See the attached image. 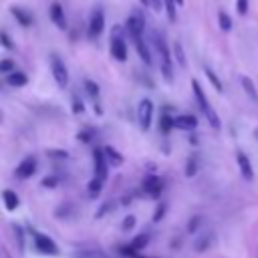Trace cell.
Wrapping results in <instances>:
<instances>
[{
    "instance_id": "cell-1",
    "label": "cell",
    "mask_w": 258,
    "mask_h": 258,
    "mask_svg": "<svg viewBox=\"0 0 258 258\" xmlns=\"http://www.w3.org/2000/svg\"><path fill=\"white\" fill-rule=\"evenodd\" d=\"M191 89H194V97H196V101H198V107H200L202 115L206 117V121H208V123H210L214 129H220V127H222V123H220V117H218L216 109L212 107V103L208 101V97H206V93H204L202 85H200L196 79L191 81Z\"/></svg>"
},
{
    "instance_id": "cell-2",
    "label": "cell",
    "mask_w": 258,
    "mask_h": 258,
    "mask_svg": "<svg viewBox=\"0 0 258 258\" xmlns=\"http://www.w3.org/2000/svg\"><path fill=\"white\" fill-rule=\"evenodd\" d=\"M151 38H153V44H155L157 54H159V58H161V73H163V79H165L167 83H171V81H173V69H171V54H169L167 42L163 40V36H161L159 32H153Z\"/></svg>"
},
{
    "instance_id": "cell-3",
    "label": "cell",
    "mask_w": 258,
    "mask_h": 258,
    "mask_svg": "<svg viewBox=\"0 0 258 258\" xmlns=\"http://www.w3.org/2000/svg\"><path fill=\"white\" fill-rule=\"evenodd\" d=\"M50 71H52V77H54L56 85L60 89H64L69 85V71H67L64 62L58 58V54H50Z\"/></svg>"
},
{
    "instance_id": "cell-4",
    "label": "cell",
    "mask_w": 258,
    "mask_h": 258,
    "mask_svg": "<svg viewBox=\"0 0 258 258\" xmlns=\"http://www.w3.org/2000/svg\"><path fill=\"white\" fill-rule=\"evenodd\" d=\"M137 121H139V127L143 131H147L151 127V121H153V103L149 99H141L139 105H137Z\"/></svg>"
},
{
    "instance_id": "cell-5",
    "label": "cell",
    "mask_w": 258,
    "mask_h": 258,
    "mask_svg": "<svg viewBox=\"0 0 258 258\" xmlns=\"http://www.w3.org/2000/svg\"><path fill=\"white\" fill-rule=\"evenodd\" d=\"M103 28H105V14H103L101 8H97V10H93V14H91V18H89L87 36H89L91 40H95V38L103 32Z\"/></svg>"
},
{
    "instance_id": "cell-6",
    "label": "cell",
    "mask_w": 258,
    "mask_h": 258,
    "mask_svg": "<svg viewBox=\"0 0 258 258\" xmlns=\"http://www.w3.org/2000/svg\"><path fill=\"white\" fill-rule=\"evenodd\" d=\"M125 28H127V32L131 34L133 40H135V38H141V36H143V30H145V20H143V16H141L139 12H133V14L125 20Z\"/></svg>"
},
{
    "instance_id": "cell-7",
    "label": "cell",
    "mask_w": 258,
    "mask_h": 258,
    "mask_svg": "<svg viewBox=\"0 0 258 258\" xmlns=\"http://www.w3.org/2000/svg\"><path fill=\"white\" fill-rule=\"evenodd\" d=\"M34 171H36V159H34L32 155H28V157H24V159L16 165L14 175H16L18 179H28V177L34 175Z\"/></svg>"
},
{
    "instance_id": "cell-8",
    "label": "cell",
    "mask_w": 258,
    "mask_h": 258,
    "mask_svg": "<svg viewBox=\"0 0 258 258\" xmlns=\"http://www.w3.org/2000/svg\"><path fill=\"white\" fill-rule=\"evenodd\" d=\"M34 246H36V250L42 252V254H50V256H56V254H58V246H56L48 236H44V234H40V232L34 234Z\"/></svg>"
},
{
    "instance_id": "cell-9",
    "label": "cell",
    "mask_w": 258,
    "mask_h": 258,
    "mask_svg": "<svg viewBox=\"0 0 258 258\" xmlns=\"http://www.w3.org/2000/svg\"><path fill=\"white\" fill-rule=\"evenodd\" d=\"M147 242H149V234H139V236H135L127 246H123V248H121V252L133 258V256H137V252H139V250H143V248L147 246Z\"/></svg>"
},
{
    "instance_id": "cell-10",
    "label": "cell",
    "mask_w": 258,
    "mask_h": 258,
    "mask_svg": "<svg viewBox=\"0 0 258 258\" xmlns=\"http://www.w3.org/2000/svg\"><path fill=\"white\" fill-rule=\"evenodd\" d=\"M93 163H95V177L103 179L107 177V157H105V151L103 149H95L93 151Z\"/></svg>"
},
{
    "instance_id": "cell-11",
    "label": "cell",
    "mask_w": 258,
    "mask_h": 258,
    "mask_svg": "<svg viewBox=\"0 0 258 258\" xmlns=\"http://www.w3.org/2000/svg\"><path fill=\"white\" fill-rule=\"evenodd\" d=\"M111 56L119 62L127 60V44L121 36H111Z\"/></svg>"
},
{
    "instance_id": "cell-12",
    "label": "cell",
    "mask_w": 258,
    "mask_h": 258,
    "mask_svg": "<svg viewBox=\"0 0 258 258\" xmlns=\"http://www.w3.org/2000/svg\"><path fill=\"white\" fill-rule=\"evenodd\" d=\"M143 189H145V194H149L151 198H159V194H161V189H163L161 177H157V175H147V177L143 179Z\"/></svg>"
},
{
    "instance_id": "cell-13",
    "label": "cell",
    "mask_w": 258,
    "mask_h": 258,
    "mask_svg": "<svg viewBox=\"0 0 258 258\" xmlns=\"http://www.w3.org/2000/svg\"><path fill=\"white\" fill-rule=\"evenodd\" d=\"M48 16H50V20L56 24V28H60V30H64V28H67L64 10H62V6H60L58 2H52V4H50V8H48Z\"/></svg>"
},
{
    "instance_id": "cell-14",
    "label": "cell",
    "mask_w": 258,
    "mask_h": 258,
    "mask_svg": "<svg viewBox=\"0 0 258 258\" xmlns=\"http://www.w3.org/2000/svg\"><path fill=\"white\" fill-rule=\"evenodd\" d=\"M173 127L181 129V131H191L198 127V119L194 115H177V117H173Z\"/></svg>"
},
{
    "instance_id": "cell-15",
    "label": "cell",
    "mask_w": 258,
    "mask_h": 258,
    "mask_svg": "<svg viewBox=\"0 0 258 258\" xmlns=\"http://www.w3.org/2000/svg\"><path fill=\"white\" fill-rule=\"evenodd\" d=\"M236 161H238V167H240V173L244 179H252L254 177V171H252V163L248 159V155L244 151H238L236 153Z\"/></svg>"
},
{
    "instance_id": "cell-16",
    "label": "cell",
    "mask_w": 258,
    "mask_h": 258,
    "mask_svg": "<svg viewBox=\"0 0 258 258\" xmlns=\"http://www.w3.org/2000/svg\"><path fill=\"white\" fill-rule=\"evenodd\" d=\"M103 151H105V157H107V163H111L113 167H119V165L123 163V155H121V153H119V151H117L115 147H111V145H107V147H105Z\"/></svg>"
},
{
    "instance_id": "cell-17",
    "label": "cell",
    "mask_w": 258,
    "mask_h": 258,
    "mask_svg": "<svg viewBox=\"0 0 258 258\" xmlns=\"http://www.w3.org/2000/svg\"><path fill=\"white\" fill-rule=\"evenodd\" d=\"M133 42H135V48H137V52H139L141 60H143L145 64H151V52H149V48H147V44H145L143 36H141V38H135Z\"/></svg>"
},
{
    "instance_id": "cell-18",
    "label": "cell",
    "mask_w": 258,
    "mask_h": 258,
    "mask_svg": "<svg viewBox=\"0 0 258 258\" xmlns=\"http://www.w3.org/2000/svg\"><path fill=\"white\" fill-rule=\"evenodd\" d=\"M2 200H4V206H6V210L8 212H14L16 208H18V196L12 191V189H4L2 191Z\"/></svg>"
},
{
    "instance_id": "cell-19",
    "label": "cell",
    "mask_w": 258,
    "mask_h": 258,
    "mask_svg": "<svg viewBox=\"0 0 258 258\" xmlns=\"http://www.w3.org/2000/svg\"><path fill=\"white\" fill-rule=\"evenodd\" d=\"M240 83H242V87H244V93H246L254 103H258V91H256L254 81H252L250 77H242V79H240Z\"/></svg>"
},
{
    "instance_id": "cell-20",
    "label": "cell",
    "mask_w": 258,
    "mask_h": 258,
    "mask_svg": "<svg viewBox=\"0 0 258 258\" xmlns=\"http://www.w3.org/2000/svg\"><path fill=\"white\" fill-rule=\"evenodd\" d=\"M10 14H12L22 26H30V24H32V16H30L28 12H24L22 8H18V6H12V8H10Z\"/></svg>"
},
{
    "instance_id": "cell-21",
    "label": "cell",
    "mask_w": 258,
    "mask_h": 258,
    "mask_svg": "<svg viewBox=\"0 0 258 258\" xmlns=\"http://www.w3.org/2000/svg\"><path fill=\"white\" fill-rule=\"evenodd\" d=\"M6 83H8L10 87H24V85L28 83V79H26V75H24V73L14 71V73H10V75L6 77Z\"/></svg>"
},
{
    "instance_id": "cell-22",
    "label": "cell",
    "mask_w": 258,
    "mask_h": 258,
    "mask_svg": "<svg viewBox=\"0 0 258 258\" xmlns=\"http://www.w3.org/2000/svg\"><path fill=\"white\" fill-rule=\"evenodd\" d=\"M204 73H206L208 81H210V83L214 85V89H216L218 93H222V91H224V87H222V81L218 79V75H216V73H214V71H212L210 67H206V69H204Z\"/></svg>"
},
{
    "instance_id": "cell-23",
    "label": "cell",
    "mask_w": 258,
    "mask_h": 258,
    "mask_svg": "<svg viewBox=\"0 0 258 258\" xmlns=\"http://www.w3.org/2000/svg\"><path fill=\"white\" fill-rule=\"evenodd\" d=\"M218 24H220V28H222L224 32H230V30H232V18H230L224 10L218 12Z\"/></svg>"
},
{
    "instance_id": "cell-24",
    "label": "cell",
    "mask_w": 258,
    "mask_h": 258,
    "mask_svg": "<svg viewBox=\"0 0 258 258\" xmlns=\"http://www.w3.org/2000/svg\"><path fill=\"white\" fill-rule=\"evenodd\" d=\"M101 189H103V179L93 177V179L89 181V196H91V198H97V196L101 194Z\"/></svg>"
},
{
    "instance_id": "cell-25",
    "label": "cell",
    "mask_w": 258,
    "mask_h": 258,
    "mask_svg": "<svg viewBox=\"0 0 258 258\" xmlns=\"http://www.w3.org/2000/svg\"><path fill=\"white\" fill-rule=\"evenodd\" d=\"M163 6H165V12H167V18H169V22H175L177 20V4L173 2V0H163Z\"/></svg>"
},
{
    "instance_id": "cell-26",
    "label": "cell",
    "mask_w": 258,
    "mask_h": 258,
    "mask_svg": "<svg viewBox=\"0 0 258 258\" xmlns=\"http://www.w3.org/2000/svg\"><path fill=\"white\" fill-rule=\"evenodd\" d=\"M159 129H161V133H169V131L173 129V117L163 115L161 121H159Z\"/></svg>"
},
{
    "instance_id": "cell-27",
    "label": "cell",
    "mask_w": 258,
    "mask_h": 258,
    "mask_svg": "<svg viewBox=\"0 0 258 258\" xmlns=\"http://www.w3.org/2000/svg\"><path fill=\"white\" fill-rule=\"evenodd\" d=\"M210 242H212V236H210V234H206L204 238H200V240L196 242V246H194L196 252H206V248L210 246Z\"/></svg>"
},
{
    "instance_id": "cell-28",
    "label": "cell",
    "mask_w": 258,
    "mask_h": 258,
    "mask_svg": "<svg viewBox=\"0 0 258 258\" xmlns=\"http://www.w3.org/2000/svg\"><path fill=\"white\" fill-rule=\"evenodd\" d=\"M173 54H175V60L179 62V67H185V56H183V50H181V44L179 42L173 44Z\"/></svg>"
},
{
    "instance_id": "cell-29",
    "label": "cell",
    "mask_w": 258,
    "mask_h": 258,
    "mask_svg": "<svg viewBox=\"0 0 258 258\" xmlns=\"http://www.w3.org/2000/svg\"><path fill=\"white\" fill-rule=\"evenodd\" d=\"M196 171H198V161H196V157H189L187 165H185V175L191 177V175H196Z\"/></svg>"
},
{
    "instance_id": "cell-30",
    "label": "cell",
    "mask_w": 258,
    "mask_h": 258,
    "mask_svg": "<svg viewBox=\"0 0 258 258\" xmlns=\"http://www.w3.org/2000/svg\"><path fill=\"white\" fill-rule=\"evenodd\" d=\"M0 73H6V75L14 73V62H12L10 58H4V60H0Z\"/></svg>"
},
{
    "instance_id": "cell-31",
    "label": "cell",
    "mask_w": 258,
    "mask_h": 258,
    "mask_svg": "<svg viewBox=\"0 0 258 258\" xmlns=\"http://www.w3.org/2000/svg\"><path fill=\"white\" fill-rule=\"evenodd\" d=\"M248 8H250V2L248 0H236V10L240 16H246L248 14Z\"/></svg>"
},
{
    "instance_id": "cell-32",
    "label": "cell",
    "mask_w": 258,
    "mask_h": 258,
    "mask_svg": "<svg viewBox=\"0 0 258 258\" xmlns=\"http://www.w3.org/2000/svg\"><path fill=\"white\" fill-rule=\"evenodd\" d=\"M85 89H87V93H89L91 97H99V85H97V83L85 81Z\"/></svg>"
},
{
    "instance_id": "cell-33",
    "label": "cell",
    "mask_w": 258,
    "mask_h": 258,
    "mask_svg": "<svg viewBox=\"0 0 258 258\" xmlns=\"http://www.w3.org/2000/svg\"><path fill=\"white\" fill-rule=\"evenodd\" d=\"M56 183H58V177H56V175H46V177L42 179V185H44V187H54Z\"/></svg>"
},
{
    "instance_id": "cell-34",
    "label": "cell",
    "mask_w": 258,
    "mask_h": 258,
    "mask_svg": "<svg viewBox=\"0 0 258 258\" xmlns=\"http://www.w3.org/2000/svg\"><path fill=\"white\" fill-rule=\"evenodd\" d=\"M0 42H2V46H4V48H8V50H12V48H14V44L10 42V38H8V34H6V32H0Z\"/></svg>"
},
{
    "instance_id": "cell-35",
    "label": "cell",
    "mask_w": 258,
    "mask_h": 258,
    "mask_svg": "<svg viewBox=\"0 0 258 258\" xmlns=\"http://www.w3.org/2000/svg\"><path fill=\"white\" fill-rule=\"evenodd\" d=\"M133 226H135V216H127V218L123 220V224H121L123 230H131Z\"/></svg>"
},
{
    "instance_id": "cell-36",
    "label": "cell",
    "mask_w": 258,
    "mask_h": 258,
    "mask_svg": "<svg viewBox=\"0 0 258 258\" xmlns=\"http://www.w3.org/2000/svg\"><path fill=\"white\" fill-rule=\"evenodd\" d=\"M12 230L16 232V238H18V248L22 250V248H24V242H22V228H20V226H12Z\"/></svg>"
},
{
    "instance_id": "cell-37",
    "label": "cell",
    "mask_w": 258,
    "mask_h": 258,
    "mask_svg": "<svg viewBox=\"0 0 258 258\" xmlns=\"http://www.w3.org/2000/svg\"><path fill=\"white\" fill-rule=\"evenodd\" d=\"M73 113H83V103L77 97H73Z\"/></svg>"
},
{
    "instance_id": "cell-38",
    "label": "cell",
    "mask_w": 258,
    "mask_h": 258,
    "mask_svg": "<svg viewBox=\"0 0 258 258\" xmlns=\"http://www.w3.org/2000/svg\"><path fill=\"white\" fill-rule=\"evenodd\" d=\"M161 4H163V0H149V6H151L155 12H159V10H161Z\"/></svg>"
},
{
    "instance_id": "cell-39",
    "label": "cell",
    "mask_w": 258,
    "mask_h": 258,
    "mask_svg": "<svg viewBox=\"0 0 258 258\" xmlns=\"http://www.w3.org/2000/svg\"><path fill=\"white\" fill-rule=\"evenodd\" d=\"M161 216H163V206H161V208H157V212H155L153 220H155V222H159V220H161Z\"/></svg>"
},
{
    "instance_id": "cell-40",
    "label": "cell",
    "mask_w": 258,
    "mask_h": 258,
    "mask_svg": "<svg viewBox=\"0 0 258 258\" xmlns=\"http://www.w3.org/2000/svg\"><path fill=\"white\" fill-rule=\"evenodd\" d=\"M173 2H175V4H177V6H181V4H183V2H185V0H173Z\"/></svg>"
},
{
    "instance_id": "cell-41",
    "label": "cell",
    "mask_w": 258,
    "mask_h": 258,
    "mask_svg": "<svg viewBox=\"0 0 258 258\" xmlns=\"http://www.w3.org/2000/svg\"><path fill=\"white\" fill-rule=\"evenodd\" d=\"M139 2H141V4H145V6L149 4V0H139Z\"/></svg>"
},
{
    "instance_id": "cell-42",
    "label": "cell",
    "mask_w": 258,
    "mask_h": 258,
    "mask_svg": "<svg viewBox=\"0 0 258 258\" xmlns=\"http://www.w3.org/2000/svg\"><path fill=\"white\" fill-rule=\"evenodd\" d=\"M254 137H256V139H258V127H256V129H254Z\"/></svg>"
},
{
    "instance_id": "cell-43",
    "label": "cell",
    "mask_w": 258,
    "mask_h": 258,
    "mask_svg": "<svg viewBox=\"0 0 258 258\" xmlns=\"http://www.w3.org/2000/svg\"><path fill=\"white\" fill-rule=\"evenodd\" d=\"M133 258H141V256H133Z\"/></svg>"
}]
</instances>
